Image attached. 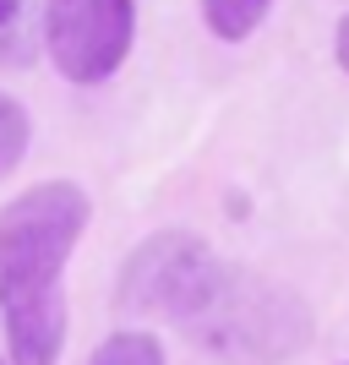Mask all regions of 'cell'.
Listing matches in <instances>:
<instances>
[{"label":"cell","instance_id":"8992f818","mask_svg":"<svg viewBox=\"0 0 349 365\" xmlns=\"http://www.w3.org/2000/svg\"><path fill=\"white\" fill-rule=\"evenodd\" d=\"M88 365H164V344L153 333H109Z\"/></svg>","mask_w":349,"mask_h":365},{"label":"cell","instance_id":"30bf717a","mask_svg":"<svg viewBox=\"0 0 349 365\" xmlns=\"http://www.w3.org/2000/svg\"><path fill=\"white\" fill-rule=\"evenodd\" d=\"M0 365H6V360H0Z\"/></svg>","mask_w":349,"mask_h":365},{"label":"cell","instance_id":"3957f363","mask_svg":"<svg viewBox=\"0 0 349 365\" xmlns=\"http://www.w3.org/2000/svg\"><path fill=\"white\" fill-rule=\"evenodd\" d=\"M213 267V245L186 235V229H164V235H148V240L131 251V262L121 267V305L137 311V317H158L175 322L197 305V294L208 289Z\"/></svg>","mask_w":349,"mask_h":365},{"label":"cell","instance_id":"7a4b0ae2","mask_svg":"<svg viewBox=\"0 0 349 365\" xmlns=\"http://www.w3.org/2000/svg\"><path fill=\"white\" fill-rule=\"evenodd\" d=\"M93 202L71 180L28 185L0 207V300H49L61 294L66 257L88 229Z\"/></svg>","mask_w":349,"mask_h":365},{"label":"cell","instance_id":"6da1fadb","mask_svg":"<svg viewBox=\"0 0 349 365\" xmlns=\"http://www.w3.org/2000/svg\"><path fill=\"white\" fill-rule=\"evenodd\" d=\"M181 333L224 365H284L311 344L317 322L289 284L218 262L197 305L181 317Z\"/></svg>","mask_w":349,"mask_h":365},{"label":"cell","instance_id":"277c9868","mask_svg":"<svg viewBox=\"0 0 349 365\" xmlns=\"http://www.w3.org/2000/svg\"><path fill=\"white\" fill-rule=\"evenodd\" d=\"M137 38V0H49L44 44L66 82H104L121 71Z\"/></svg>","mask_w":349,"mask_h":365},{"label":"cell","instance_id":"52a82bcc","mask_svg":"<svg viewBox=\"0 0 349 365\" xmlns=\"http://www.w3.org/2000/svg\"><path fill=\"white\" fill-rule=\"evenodd\" d=\"M28 137H33L28 109L16 104V98H6V93H0V180H6V175L22 164V153H28Z\"/></svg>","mask_w":349,"mask_h":365},{"label":"cell","instance_id":"ba28073f","mask_svg":"<svg viewBox=\"0 0 349 365\" xmlns=\"http://www.w3.org/2000/svg\"><path fill=\"white\" fill-rule=\"evenodd\" d=\"M333 49H338V66L349 71V11H344V22H338V38H333Z\"/></svg>","mask_w":349,"mask_h":365},{"label":"cell","instance_id":"9c48e42d","mask_svg":"<svg viewBox=\"0 0 349 365\" xmlns=\"http://www.w3.org/2000/svg\"><path fill=\"white\" fill-rule=\"evenodd\" d=\"M16 6H22V0H0V28H6V22L16 16Z\"/></svg>","mask_w":349,"mask_h":365},{"label":"cell","instance_id":"5b68a950","mask_svg":"<svg viewBox=\"0 0 349 365\" xmlns=\"http://www.w3.org/2000/svg\"><path fill=\"white\" fill-rule=\"evenodd\" d=\"M273 0H202V16H208V28L224 38V44H241L257 33V22L268 16Z\"/></svg>","mask_w":349,"mask_h":365}]
</instances>
